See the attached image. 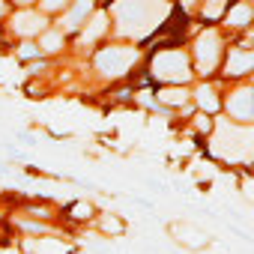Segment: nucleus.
Here are the masks:
<instances>
[{
	"label": "nucleus",
	"mask_w": 254,
	"mask_h": 254,
	"mask_svg": "<svg viewBox=\"0 0 254 254\" xmlns=\"http://www.w3.org/2000/svg\"><path fill=\"white\" fill-rule=\"evenodd\" d=\"M117 18H120V30L129 36H147L162 15L168 12L165 0H120L114 6Z\"/></svg>",
	"instance_id": "obj_1"
},
{
	"label": "nucleus",
	"mask_w": 254,
	"mask_h": 254,
	"mask_svg": "<svg viewBox=\"0 0 254 254\" xmlns=\"http://www.w3.org/2000/svg\"><path fill=\"white\" fill-rule=\"evenodd\" d=\"M251 129L242 123H221L218 135L212 141V153L227 159V162H248L251 159Z\"/></svg>",
	"instance_id": "obj_2"
},
{
	"label": "nucleus",
	"mask_w": 254,
	"mask_h": 254,
	"mask_svg": "<svg viewBox=\"0 0 254 254\" xmlns=\"http://www.w3.org/2000/svg\"><path fill=\"white\" fill-rule=\"evenodd\" d=\"M153 75L162 81H171V84H183V81H189L191 72H189V60L183 51H162L153 60Z\"/></svg>",
	"instance_id": "obj_3"
},
{
	"label": "nucleus",
	"mask_w": 254,
	"mask_h": 254,
	"mask_svg": "<svg viewBox=\"0 0 254 254\" xmlns=\"http://www.w3.org/2000/svg\"><path fill=\"white\" fill-rule=\"evenodd\" d=\"M135 60H138V51H135V48H108V51H102V54L96 57V66H99L105 75L120 78V75L129 72V66H132Z\"/></svg>",
	"instance_id": "obj_4"
},
{
	"label": "nucleus",
	"mask_w": 254,
	"mask_h": 254,
	"mask_svg": "<svg viewBox=\"0 0 254 254\" xmlns=\"http://www.w3.org/2000/svg\"><path fill=\"white\" fill-rule=\"evenodd\" d=\"M194 54H197V69L200 72H212L215 63H218V33L215 30L200 33L197 45H194Z\"/></svg>",
	"instance_id": "obj_5"
},
{
	"label": "nucleus",
	"mask_w": 254,
	"mask_h": 254,
	"mask_svg": "<svg viewBox=\"0 0 254 254\" xmlns=\"http://www.w3.org/2000/svg\"><path fill=\"white\" fill-rule=\"evenodd\" d=\"M171 230H174V236H177L186 248H206V245H209V233H206V230H200V227H197V224H191V221L174 224Z\"/></svg>",
	"instance_id": "obj_6"
},
{
	"label": "nucleus",
	"mask_w": 254,
	"mask_h": 254,
	"mask_svg": "<svg viewBox=\"0 0 254 254\" xmlns=\"http://www.w3.org/2000/svg\"><path fill=\"white\" fill-rule=\"evenodd\" d=\"M227 111H230L233 120L248 123V120L254 117V93H251V90H239V93H233L230 102H227Z\"/></svg>",
	"instance_id": "obj_7"
},
{
	"label": "nucleus",
	"mask_w": 254,
	"mask_h": 254,
	"mask_svg": "<svg viewBox=\"0 0 254 254\" xmlns=\"http://www.w3.org/2000/svg\"><path fill=\"white\" fill-rule=\"evenodd\" d=\"M12 27H15V33H21V36H33V33H39V30L45 27V18H42L39 12H18V15L12 18Z\"/></svg>",
	"instance_id": "obj_8"
},
{
	"label": "nucleus",
	"mask_w": 254,
	"mask_h": 254,
	"mask_svg": "<svg viewBox=\"0 0 254 254\" xmlns=\"http://www.w3.org/2000/svg\"><path fill=\"white\" fill-rule=\"evenodd\" d=\"M251 66H254V54L248 48H230L227 75H245V72H251Z\"/></svg>",
	"instance_id": "obj_9"
},
{
	"label": "nucleus",
	"mask_w": 254,
	"mask_h": 254,
	"mask_svg": "<svg viewBox=\"0 0 254 254\" xmlns=\"http://www.w3.org/2000/svg\"><path fill=\"white\" fill-rule=\"evenodd\" d=\"M90 6H93V0H78V3H75V6L69 9V15H66L63 27H66V30H75V27H81V21L87 18Z\"/></svg>",
	"instance_id": "obj_10"
},
{
	"label": "nucleus",
	"mask_w": 254,
	"mask_h": 254,
	"mask_svg": "<svg viewBox=\"0 0 254 254\" xmlns=\"http://www.w3.org/2000/svg\"><path fill=\"white\" fill-rule=\"evenodd\" d=\"M227 21H230L233 27H245V24L251 21V6H248V3H236V6L227 12Z\"/></svg>",
	"instance_id": "obj_11"
},
{
	"label": "nucleus",
	"mask_w": 254,
	"mask_h": 254,
	"mask_svg": "<svg viewBox=\"0 0 254 254\" xmlns=\"http://www.w3.org/2000/svg\"><path fill=\"white\" fill-rule=\"evenodd\" d=\"M186 99H189V93H186L183 87H168V90L159 93V102H162V105H183Z\"/></svg>",
	"instance_id": "obj_12"
},
{
	"label": "nucleus",
	"mask_w": 254,
	"mask_h": 254,
	"mask_svg": "<svg viewBox=\"0 0 254 254\" xmlns=\"http://www.w3.org/2000/svg\"><path fill=\"white\" fill-rule=\"evenodd\" d=\"M194 99H197V105H200L203 111H215V108H218V99H215L212 87H200V90L194 93Z\"/></svg>",
	"instance_id": "obj_13"
},
{
	"label": "nucleus",
	"mask_w": 254,
	"mask_h": 254,
	"mask_svg": "<svg viewBox=\"0 0 254 254\" xmlns=\"http://www.w3.org/2000/svg\"><path fill=\"white\" fill-rule=\"evenodd\" d=\"M105 30H108V15H102V12H99V15L93 18L90 30H84V39H96V36H102Z\"/></svg>",
	"instance_id": "obj_14"
},
{
	"label": "nucleus",
	"mask_w": 254,
	"mask_h": 254,
	"mask_svg": "<svg viewBox=\"0 0 254 254\" xmlns=\"http://www.w3.org/2000/svg\"><path fill=\"white\" fill-rule=\"evenodd\" d=\"M60 45H63V36H60V33H45L39 48H45V51H57Z\"/></svg>",
	"instance_id": "obj_15"
},
{
	"label": "nucleus",
	"mask_w": 254,
	"mask_h": 254,
	"mask_svg": "<svg viewBox=\"0 0 254 254\" xmlns=\"http://www.w3.org/2000/svg\"><path fill=\"white\" fill-rule=\"evenodd\" d=\"M224 9V0H206V6H203V15L206 18H218Z\"/></svg>",
	"instance_id": "obj_16"
},
{
	"label": "nucleus",
	"mask_w": 254,
	"mask_h": 254,
	"mask_svg": "<svg viewBox=\"0 0 254 254\" xmlns=\"http://www.w3.org/2000/svg\"><path fill=\"white\" fill-rule=\"evenodd\" d=\"M102 230H105V233H120V230H123V224H120L114 215H108V218L102 221Z\"/></svg>",
	"instance_id": "obj_17"
},
{
	"label": "nucleus",
	"mask_w": 254,
	"mask_h": 254,
	"mask_svg": "<svg viewBox=\"0 0 254 254\" xmlns=\"http://www.w3.org/2000/svg\"><path fill=\"white\" fill-rule=\"evenodd\" d=\"M72 212H75V218H87V215H90V206H87V203H78Z\"/></svg>",
	"instance_id": "obj_18"
},
{
	"label": "nucleus",
	"mask_w": 254,
	"mask_h": 254,
	"mask_svg": "<svg viewBox=\"0 0 254 254\" xmlns=\"http://www.w3.org/2000/svg\"><path fill=\"white\" fill-rule=\"evenodd\" d=\"M66 0H45V9H63Z\"/></svg>",
	"instance_id": "obj_19"
},
{
	"label": "nucleus",
	"mask_w": 254,
	"mask_h": 254,
	"mask_svg": "<svg viewBox=\"0 0 254 254\" xmlns=\"http://www.w3.org/2000/svg\"><path fill=\"white\" fill-rule=\"evenodd\" d=\"M36 51H39V48H36V45H30V42H27V45H21V57H33Z\"/></svg>",
	"instance_id": "obj_20"
},
{
	"label": "nucleus",
	"mask_w": 254,
	"mask_h": 254,
	"mask_svg": "<svg viewBox=\"0 0 254 254\" xmlns=\"http://www.w3.org/2000/svg\"><path fill=\"white\" fill-rule=\"evenodd\" d=\"M18 3H33V0H18Z\"/></svg>",
	"instance_id": "obj_21"
},
{
	"label": "nucleus",
	"mask_w": 254,
	"mask_h": 254,
	"mask_svg": "<svg viewBox=\"0 0 254 254\" xmlns=\"http://www.w3.org/2000/svg\"><path fill=\"white\" fill-rule=\"evenodd\" d=\"M3 254H15V251H3Z\"/></svg>",
	"instance_id": "obj_22"
},
{
	"label": "nucleus",
	"mask_w": 254,
	"mask_h": 254,
	"mask_svg": "<svg viewBox=\"0 0 254 254\" xmlns=\"http://www.w3.org/2000/svg\"><path fill=\"white\" fill-rule=\"evenodd\" d=\"M0 12H3V3H0Z\"/></svg>",
	"instance_id": "obj_23"
}]
</instances>
